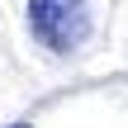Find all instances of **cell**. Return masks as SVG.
Segmentation results:
<instances>
[{
    "mask_svg": "<svg viewBox=\"0 0 128 128\" xmlns=\"http://www.w3.org/2000/svg\"><path fill=\"white\" fill-rule=\"evenodd\" d=\"M28 33L52 57L86 48L90 38V5L86 0H28Z\"/></svg>",
    "mask_w": 128,
    "mask_h": 128,
    "instance_id": "obj_1",
    "label": "cell"
},
{
    "mask_svg": "<svg viewBox=\"0 0 128 128\" xmlns=\"http://www.w3.org/2000/svg\"><path fill=\"white\" fill-rule=\"evenodd\" d=\"M10 128H33V124H10Z\"/></svg>",
    "mask_w": 128,
    "mask_h": 128,
    "instance_id": "obj_2",
    "label": "cell"
}]
</instances>
